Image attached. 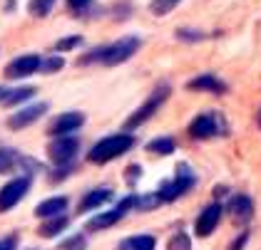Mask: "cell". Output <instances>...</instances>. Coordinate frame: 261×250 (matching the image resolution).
Segmentation results:
<instances>
[{
    "mask_svg": "<svg viewBox=\"0 0 261 250\" xmlns=\"http://www.w3.org/2000/svg\"><path fill=\"white\" fill-rule=\"evenodd\" d=\"M137 50H140V38H122L117 42H112V45H107V47H97L95 52H90L87 57H82L80 65H90V62L100 59L102 65L115 67V65L127 62Z\"/></svg>",
    "mask_w": 261,
    "mask_h": 250,
    "instance_id": "6da1fadb",
    "label": "cell"
},
{
    "mask_svg": "<svg viewBox=\"0 0 261 250\" xmlns=\"http://www.w3.org/2000/svg\"><path fill=\"white\" fill-rule=\"evenodd\" d=\"M132 144H135V136L132 134H112V136H107V139H102V141H97L90 149L87 159L92 164H107V161L122 156L124 151H129Z\"/></svg>",
    "mask_w": 261,
    "mask_h": 250,
    "instance_id": "7a4b0ae2",
    "label": "cell"
},
{
    "mask_svg": "<svg viewBox=\"0 0 261 250\" xmlns=\"http://www.w3.org/2000/svg\"><path fill=\"white\" fill-rule=\"evenodd\" d=\"M30 189V176H22V178H13L8 181L3 189H0V213L15 208L22 201V196Z\"/></svg>",
    "mask_w": 261,
    "mask_h": 250,
    "instance_id": "3957f363",
    "label": "cell"
},
{
    "mask_svg": "<svg viewBox=\"0 0 261 250\" xmlns=\"http://www.w3.org/2000/svg\"><path fill=\"white\" fill-rule=\"evenodd\" d=\"M192 186H194V173L189 171L187 166H179L177 176H174L172 181H167V183H164L157 193H160L162 201H174V198L184 196V193L189 191Z\"/></svg>",
    "mask_w": 261,
    "mask_h": 250,
    "instance_id": "277c9868",
    "label": "cell"
},
{
    "mask_svg": "<svg viewBox=\"0 0 261 250\" xmlns=\"http://www.w3.org/2000/svg\"><path fill=\"white\" fill-rule=\"evenodd\" d=\"M77 149H80V144H77V139L75 136H55V141L50 144V149H47V156H50V161L53 164H58V166H65V164H70L75 154H77Z\"/></svg>",
    "mask_w": 261,
    "mask_h": 250,
    "instance_id": "5b68a950",
    "label": "cell"
},
{
    "mask_svg": "<svg viewBox=\"0 0 261 250\" xmlns=\"http://www.w3.org/2000/svg\"><path fill=\"white\" fill-rule=\"evenodd\" d=\"M135 206H137V196H127L124 201H120V203H117V208H112V211L95 215V218L87 223V231H102V228H110V226H115L122 215L129 211V208H135Z\"/></svg>",
    "mask_w": 261,
    "mask_h": 250,
    "instance_id": "8992f818",
    "label": "cell"
},
{
    "mask_svg": "<svg viewBox=\"0 0 261 250\" xmlns=\"http://www.w3.org/2000/svg\"><path fill=\"white\" fill-rule=\"evenodd\" d=\"M167 95H169V87H160V89H154L152 97H149V99H147V102H144V104H142L140 109L129 116V119H127V129H135V127L144 124V121H147V119H149V116L154 114L162 104H164Z\"/></svg>",
    "mask_w": 261,
    "mask_h": 250,
    "instance_id": "52a82bcc",
    "label": "cell"
},
{
    "mask_svg": "<svg viewBox=\"0 0 261 250\" xmlns=\"http://www.w3.org/2000/svg\"><path fill=\"white\" fill-rule=\"evenodd\" d=\"M40 62H42V59L38 57V55H22V57L13 59V62L5 67V77H8V79L30 77V75L40 72Z\"/></svg>",
    "mask_w": 261,
    "mask_h": 250,
    "instance_id": "ba28073f",
    "label": "cell"
},
{
    "mask_svg": "<svg viewBox=\"0 0 261 250\" xmlns=\"http://www.w3.org/2000/svg\"><path fill=\"white\" fill-rule=\"evenodd\" d=\"M82 124H85V114H82V112L60 114L50 124V136H67V134H72V132H77Z\"/></svg>",
    "mask_w": 261,
    "mask_h": 250,
    "instance_id": "9c48e42d",
    "label": "cell"
},
{
    "mask_svg": "<svg viewBox=\"0 0 261 250\" xmlns=\"http://www.w3.org/2000/svg\"><path fill=\"white\" fill-rule=\"evenodd\" d=\"M219 218H221V206H219V203H212V206H206V208L199 213V218H197V226H194L197 235H199V238L212 235V233H214V228L219 226Z\"/></svg>",
    "mask_w": 261,
    "mask_h": 250,
    "instance_id": "30bf717a",
    "label": "cell"
},
{
    "mask_svg": "<svg viewBox=\"0 0 261 250\" xmlns=\"http://www.w3.org/2000/svg\"><path fill=\"white\" fill-rule=\"evenodd\" d=\"M45 112H47V104H33V107H28V109H20V112L10 114L8 127H10V129H25V127L35 124Z\"/></svg>",
    "mask_w": 261,
    "mask_h": 250,
    "instance_id": "8fae6325",
    "label": "cell"
},
{
    "mask_svg": "<svg viewBox=\"0 0 261 250\" xmlns=\"http://www.w3.org/2000/svg\"><path fill=\"white\" fill-rule=\"evenodd\" d=\"M217 132H219V119H217V114H199L192 121V127H189L192 139H209V136H214Z\"/></svg>",
    "mask_w": 261,
    "mask_h": 250,
    "instance_id": "7c38bea8",
    "label": "cell"
},
{
    "mask_svg": "<svg viewBox=\"0 0 261 250\" xmlns=\"http://www.w3.org/2000/svg\"><path fill=\"white\" fill-rule=\"evenodd\" d=\"M229 213L234 215V221L246 223V221L254 215V203H251V198H249L246 193H237V196L231 198V203H229Z\"/></svg>",
    "mask_w": 261,
    "mask_h": 250,
    "instance_id": "4fadbf2b",
    "label": "cell"
},
{
    "mask_svg": "<svg viewBox=\"0 0 261 250\" xmlns=\"http://www.w3.org/2000/svg\"><path fill=\"white\" fill-rule=\"evenodd\" d=\"M65 211H67V198L65 196H55V198H47V201L38 203L35 215L38 218H55V215H62Z\"/></svg>",
    "mask_w": 261,
    "mask_h": 250,
    "instance_id": "5bb4252c",
    "label": "cell"
},
{
    "mask_svg": "<svg viewBox=\"0 0 261 250\" xmlns=\"http://www.w3.org/2000/svg\"><path fill=\"white\" fill-rule=\"evenodd\" d=\"M187 87L197 89V92H212V95H224L226 92V84L219 77H214V75H201V77L192 79Z\"/></svg>",
    "mask_w": 261,
    "mask_h": 250,
    "instance_id": "9a60e30c",
    "label": "cell"
},
{
    "mask_svg": "<svg viewBox=\"0 0 261 250\" xmlns=\"http://www.w3.org/2000/svg\"><path fill=\"white\" fill-rule=\"evenodd\" d=\"M110 198H112V191H110V189H95V191H90L80 201V213L95 211V208H100L102 203H107Z\"/></svg>",
    "mask_w": 261,
    "mask_h": 250,
    "instance_id": "2e32d148",
    "label": "cell"
},
{
    "mask_svg": "<svg viewBox=\"0 0 261 250\" xmlns=\"http://www.w3.org/2000/svg\"><path fill=\"white\" fill-rule=\"evenodd\" d=\"M67 218L65 215H55V218H45V223L40 226V235L42 238H55V235H60V233H65V228H67Z\"/></svg>",
    "mask_w": 261,
    "mask_h": 250,
    "instance_id": "e0dca14e",
    "label": "cell"
},
{
    "mask_svg": "<svg viewBox=\"0 0 261 250\" xmlns=\"http://www.w3.org/2000/svg\"><path fill=\"white\" fill-rule=\"evenodd\" d=\"M30 97H35V87H20V89L5 92L0 102H3L5 107H13V104H22V102H28Z\"/></svg>",
    "mask_w": 261,
    "mask_h": 250,
    "instance_id": "ac0fdd59",
    "label": "cell"
},
{
    "mask_svg": "<svg viewBox=\"0 0 261 250\" xmlns=\"http://www.w3.org/2000/svg\"><path fill=\"white\" fill-rule=\"evenodd\" d=\"M120 250H154V238L152 235H135L127 238L120 245Z\"/></svg>",
    "mask_w": 261,
    "mask_h": 250,
    "instance_id": "d6986e66",
    "label": "cell"
},
{
    "mask_svg": "<svg viewBox=\"0 0 261 250\" xmlns=\"http://www.w3.org/2000/svg\"><path fill=\"white\" fill-rule=\"evenodd\" d=\"M147 151L152 154H160V156H167V154H174V141L169 136H162V139H154L147 144Z\"/></svg>",
    "mask_w": 261,
    "mask_h": 250,
    "instance_id": "ffe728a7",
    "label": "cell"
},
{
    "mask_svg": "<svg viewBox=\"0 0 261 250\" xmlns=\"http://www.w3.org/2000/svg\"><path fill=\"white\" fill-rule=\"evenodd\" d=\"M53 8H55V0H30V3H28V10H30V15H35V18H45Z\"/></svg>",
    "mask_w": 261,
    "mask_h": 250,
    "instance_id": "44dd1931",
    "label": "cell"
},
{
    "mask_svg": "<svg viewBox=\"0 0 261 250\" xmlns=\"http://www.w3.org/2000/svg\"><path fill=\"white\" fill-rule=\"evenodd\" d=\"M179 3L181 0H152L149 10H152V15H167V13H172Z\"/></svg>",
    "mask_w": 261,
    "mask_h": 250,
    "instance_id": "7402d4cb",
    "label": "cell"
},
{
    "mask_svg": "<svg viewBox=\"0 0 261 250\" xmlns=\"http://www.w3.org/2000/svg\"><path fill=\"white\" fill-rule=\"evenodd\" d=\"M62 67H65V59H62L60 55L45 57L40 62V72H42V75H53V72H58V70H62Z\"/></svg>",
    "mask_w": 261,
    "mask_h": 250,
    "instance_id": "603a6c76",
    "label": "cell"
},
{
    "mask_svg": "<svg viewBox=\"0 0 261 250\" xmlns=\"http://www.w3.org/2000/svg\"><path fill=\"white\" fill-rule=\"evenodd\" d=\"M15 161H18V154L13 149H0V173L10 171L15 166Z\"/></svg>",
    "mask_w": 261,
    "mask_h": 250,
    "instance_id": "cb8c5ba5",
    "label": "cell"
},
{
    "mask_svg": "<svg viewBox=\"0 0 261 250\" xmlns=\"http://www.w3.org/2000/svg\"><path fill=\"white\" fill-rule=\"evenodd\" d=\"M82 38H77V35H70V38H62L55 42V50L58 52H70V50H75V47H80Z\"/></svg>",
    "mask_w": 261,
    "mask_h": 250,
    "instance_id": "d4e9b609",
    "label": "cell"
},
{
    "mask_svg": "<svg viewBox=\"0 0 261 250\" xmlns=\"http://www.w3.org/2000/svg\"><path fill=\"white\" fill-rule=\"evenodd\" d=\"M169 250H192V240L187 233H174V238L169 240Z\"/></svg>",
    "mask_w": 261,
    "mask_h": 250,
    "instance_id": "484cf974",
    "label": "cell"
},
{
    "mask_svg": "<svg viewBox=\"0 0 261 250\" xmlns=\"http://www.w3.org/2000/svg\"><path fill=\"white\" fill-rule=\"evenodd\" d=\"M15 248H18V235L0 238V250H15Z\"/></svg>",
    "mask_w": 261,
    "mask_h": 250,
    "instance_id": "4316f807",
    "label": "cell"
},
{
    "mask_svg": "<svg viewBox=\"0 0 261 250\" xmlns=\"http://www.w3.org/2000/svg\"><path fill=\"white\" fill-rule=\"evenodd\" d=\"M127 173H129V176H127V181H129V183H135V181L140 178V166H129Z\"/></svg>",
    "mask_w": 261,
    "mask_h": 250,
    "instance_id": "83f0119b",
    "label": "cell"
},
{
    "mask_svg": "<svg viewBox=\"0 0 261 250\" xmlns=\"http://www.w3.org/2000/svg\"><path fill=\"white\" fill-rule=\"evenodd\" d=\"M246 240H249V233H241V235H239V240H237V243H231V248H229V250H241V248H244V243H246Z\"/></svg>",
    "mask_w": 261,
    "mask_h": 250,
    "instance_id": "f1b7e54d",
    "label": "cell"
},
{
    "mask_svg": "<svg viewBox=\"0 0 261 250\" xmlns=\"http://www.w3.org/2000/svg\"><path fill=\"white\" fill-rule=\"evenodd\" d=\"M90 0H67V5L72 8V10H80V8H85Z\"/></svg>",
    "mask_w": 261,
    "mask_h": 250,
    "instance_id": "f546056e",
    "label": "cell"
},
{
    "mask_svg": "<svg viewBox=\"0 0 261 250\" xmlns=\"http://www.w3.org/2000/svg\"><path fill=\"white\" fill-rule=\"evenodd\" d=\"M256 121H259V127H261V112H259V116H256Z\"/></svg>",
    "mask_w": 261,
    "mask_h": 250,
    "instance_id": "4dcf8cb0",
    "label": "cell"
},
{
    "mask_svg": "<svg viewBox=\"0 0 261 250\" xmlns=\"http://www.w3.org/2000/svg\"><path fill=\"white\" fill-rule=\"evenodd\" d=\"M3 95H5V89H0V99H3Z\"/></svg>",
    "mask_w": 261,
    "mask_h": 250,
    "instance_id": "1f68e13d",
    "label": "cell"
}]
</instances>
